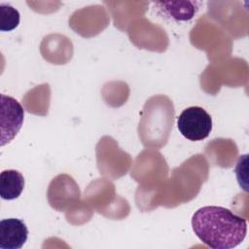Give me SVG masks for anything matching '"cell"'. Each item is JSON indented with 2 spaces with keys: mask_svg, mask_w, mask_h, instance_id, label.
<instances>
[{
  "mask_svg": "<svg viewBox=\"0 0 249 249\" xmlns=\"http://www.w3.org/2000/svg\"><path fill=\"white\" fill-rule=\"evenodd\" d=\"M23 118L22 106L15 98L1 94V146L9 143L18 134Z\"/></svg>",
  "mask_w": 249,
  "mask_h": 249,
  "instance_id": "3",
  "label": "cell"
},
{
  "mask_svg": "<svg viewBox=\"0 0 249 249\" xmlns=\"http://www.w3.org/2000/svg\"><path fill=\"white\" fill-rule=\"evenodd\" d=\"M180 133L191 141H200L208 137L212 130L211 116L201 107L186 108L177 119Z\"/></svg>",
  "mask_w": 249,
  "mask_h": 249,
  "instance_id": "2",
  "label": "cell"
},
{
  "mask_svg": "<svg viewBox=\"0 0 249 249\" xmlns=\"http://www.w3.org/2000/svg\"><path fill=\"white\" fill-rule=\"evenodd\" d=\"M196 2H157L156 5L163 14L177 21H186L192 19L196 14L198 8Z\"/></svg>",
  "mask_w": 249,
  "mask_h": 249,
  "instance_id": "6",
  "label": "cell"
},
{
  "mask_svg": "<svg viewBox=\"0 0 249 249\" xmlns=\"http://www.w3.org/2000/svg\"><path fill=\"white\" fill-rule=\"evenodd\" d=\"M24 188V178L15 169L3 170L0 173V196L3 199L18 198Z\"/></svg>",
  "mask_w": 249,
  "mask_h": 249,
  "instance_id": "5",
  "label": "cell"
},
{
  "mask_svg": "<svg viewBox=\"0 0 249 249\" xmlns=\"http://www.w3.org/2000/svg\"><path fill=\"white\" fill-rule=\"evenodd\" d=\"M19 23V13L11 5H0V30L11 31Z\"/></svg>",
  "mask_w": 249,
  "mask_h": 249,
  "instance_id": "7",
  "label": "cell"
},
{
  "mask_svg": "<svg viewBox=\"0 0 249 249\" xmlns=\"http://www.w3.org/2000/svg\"><path fill=\"white\" fill-rule=\"evenodd\" d=\"M192 228L202 243L213 249L239 245L247 233V222L222 206H203L192 217Z\"/></svg>",
  "mask_w": 249,
  "mask_h": 249,
  "instance_id": "1",
  "label": "cell"
},
{
  "mask_svg": "<svg viewBox=\"0 0 249 249\" xmlns=\"http://www.w3.org/2000/svg\"><path fill=\"white\" fill-rule=\"evenodd\" d=\"M28 230L22 220L4 219L0 222V248L19 249L26 242Z\"/></svg>",
  "mask_w": 249,
  "mask_h": 249,
  "instance_id": "4",
  "label": "cell"
}]
</instances>
